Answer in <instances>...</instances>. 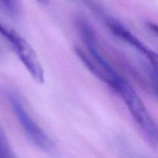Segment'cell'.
<instances>
[{
  "instance_id": "1",
  "label": "cell",
  "mask_w": 158,
  "mask_h": 158,
  "mask_svg": "<svg viewBox=\"0 0 158 158\" xmlns=\"http://www.w3.org/2000/svg\"><path fill=\"white\" fill-rule=\"evenodd\" d=\"M76 23L86 46L85 50L75 48L76 55L96 78L116 90L122 77L113 69L101 53L96 34L88 22L83 17H78Z\"/></svg>"
},
{
  "instance_id": "2",
  "label": "cell",
  "mask_w": 158,
  "mask_h": 158,
  "mask_svg": "<svg viewBox=\"0 0 158 158\" xmlns=\"http://www.w3.org/2000/svg\"><path fill=\"white\" fill-rule=\"evenodd\" d=\"M115 91L122 97L147 143L153 148L158 150V125L134 89L125 79L122 78Z\"/></svg>"
},
{
  "instance_id": "3",
  "label": "cell",
  "mask_w": 158,
  "mask_h": 158,
  "mask_svg": "<svg viewBox=\"0 0 158 158\" xmlns=\"http://www.w3.org/2000/svg\"><path fill=\"white\" fill-rule=\"evenodd\" d=\"M7 98L14 114L18 119L19 123L29 141L44 152H54L55 151V144L52 139L28 113L21 97L14 92H8Z\"/></svg>"
},
{
  "instance_id": "4",
  "label": "cell",
  "mask_w": 158,
  "mask_h": 158,
  "mask_svg": "<svg viewBox=\"0 0 158 158\" xmlns=\"http://www.w3.org/2000/svg\"><path fill=\"white\" fill-rule=\"evenodd\" d=\"M9 44L32 78L40 84L44 83V71L40 58L32 46L18 32L15 33Z\"/></svg>"
},
{
  "instance_id": "5",
  "label": "cell",
  "mask_w": 158,
  "mask_h": 158,
  "mask_svg": "<svg viewBox=\"0 0 158 158\" xmlns=\"http://www.w3.org/2000/svg\"><path fill=\"white\" fill-rule=\"evenodd\" d=\"M105 24L108 28L112 33L123 42L126 43L133 48L136 49L138 52L145 55L146 52L149 49L134 34L132 33L123 24L111 16H106L105 18Z\"/></svg>"
},
{
  "instance_id": "6",
  "label": "cell",
  "mask_w": 158,
  "mask_h": 158,
  "mask_svg": "<svg viewBox=\"0 0 158 158\" xmlns=\"http://www.w3.org/2000/svg\"><path fill=\"white\" fill-rule=\"evenodd\" d=\"M2 9L12 16H17L21 12L20 0H0Z\"/></svg>"
},
{
  "instance_id": "7",
  "label": "cell",
  "mask_w": 158,
  "mask_h": 158,
  "mask_svg": "<svg viewBox=\"0 0 158 158\" xmlns=\"http://www.w3.org/2000/svg\"><path fill=\"white\" fill-rule=\"evenodd\" d=\"M14 157L15 154H13V151L8 142L7 138L0 127V158H10Z\"/></svg>"
},
{
  "instance_id": "8",
  "label": "cell",
  "mask_w": 158,
  "mask_h": 158,
  "mask_svg": "<svg viewBox=\"0 0 158 158\" xmlns=\"http://www.w3.org/2000/svg\"><path fill=\"white\" fill-rule=\"evenodd\" d=\"M147 71H148L149 77H150L153 92H154L156 98L158 99V72L156 69H153L152 66H150V65H149Z\"/></svg>"
},
{
  "instance_id": "9",
  "label": "cell",
  "mask_w": 158,
  "mask_h": 158,
  "mask_svg": "<svg viewBox=\"0 0 158 158\" xmlns=\"http://www.w3.org/2000/svg\"><path fill=\"white\" fill-rule=\"evenodd\" d=\"M147 26H148L149 29L158 36V25L156 23H150L147 24Z\"/></svg>"
}]
</instances>
